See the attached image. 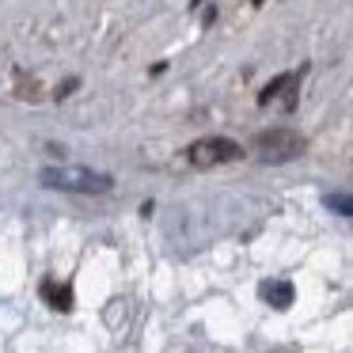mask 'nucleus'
<instances>
[{"label": "nucleus", "instance_id": "obj_1", "mask_svg": "<svg viewBox=\"0 0 353 353\" xmlns=\"http://www.w3.org/2000/svg\"><path fill=\"white\" fill-rule=\"evenodd\" d=\"M39 183L50 186V190H69V194H107L114 186V179L99 175V171H80V168H42Z\"/></svg>", "mask_w": 353, "mask_h": 353}, {"label": "nucleus", "instance_id": "obj_2", "mask_svg": "<svg viewBox=\"0 0 353 353\" xmlns=\"http://www.w3.org/2000/svg\"><path fill=\"white\" fill-rule=\"evenodd\" d=\"M243 156V145H236L232 137H201L190 145V152H186V160L194 163V168H216V163H232Z\"/></svg>", "mask_w": 353, "mask_h": 353}, {"label": "nucleus", "instance_id": "obj_3", "mask_svg": "<svg viewBox=\"0 0 353 353\" xmlns=\"http://www.w3.org/2000/svg\"><path fill=\"white\" fill-rule=\"evenodd\" d=\"M254 145L262 148V160H292V156L304 152V137H300L296 130H266L259 133V141Z\"/></svg>", "mask_w": 353, "mask_h": 353}, {"label": "nucleus", "instance_id": "obj_4", "mask_svg": "<svg viewBox=\"0 0 353 353\" xmlns=\"http://www.w3.org/2000/svg\"><path fill=\"white\" fill-rule=\"evenodd\" d=\"M262 300H266L270 307H277V312H285V307L292 304V285L289 281H262Z\"/></svg>", "mask_w": 353, "mask_h": 353}, {"label": "nucleus", "instance_id": "obj_5", "mask_svg": "<svg viewBox=\"0 0 353 353\" xmlns=\"http://www.w3.org/2000/svg\"><path fill=\"white\" fill-rule=\"evenodd\" d=\"M42 296H46L50 307H57V312H72V289H69V285L42 281Z\"/></svg>", "mask_w": 353, "mask_h": 353}, {"label": "nucleus", "instance_id": "obj_6", "mask_svg": "<svg viewBox=\"0 0 353 353\" xmlns=\"http://www.w3.org/2000/svg\"><path fill=\"white\" fill-rule=\"evenodd\" d=\"M285 84H289V77H277V80H270V84H266V92H262V95H259V103H262V107H266V103H270V99H274V95H277V92H281V88H285Z\"/></svg>", "mask_w": 353, "mask_h": 353}, {"label": "nucleus", "instance_id": "obj_7", "mask_svg": "<svg viewBox=\"0 0 353 353\" xmlns=\"http://www.w3.org/2000/svg\"><path fill=\"white\" fill-rule=\"evenodd\" d=\"M327 205H330V209H338V213H342V216H350V209H353L345 194H338V198H327Z\"/></svg>", "mask_w": 353, "mask_h": 353}, {"label": "nucleus", "instance_id": "obj_8", "mask_svg": "<svg viewBox=\"0 0 353 353\" xmlns=\"http://www.w3.org/2000/svg\"><path fill=\"white\" fill-rule=\"evenodd\" d=\"M72 88H77V80H65V84H61V88H57V99H65V95H69V92H72Z\"/></svg>", "mask_w": 353, "mask_h": 353}]
</instances>
